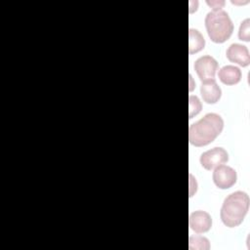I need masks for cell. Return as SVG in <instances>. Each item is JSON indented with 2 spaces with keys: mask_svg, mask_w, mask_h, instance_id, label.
<instances>
[{
  "mask_svg": "<svg viewBox=\"0 0 250 250\" xmlns=\"http://www.w3.org/2000/svg\"><path fill=\"white\" fill-rule=\"evenodd\" d=\"M224 120L214 112L205 114L188 128V141L194 146H204L212 143L223 131Z\"/></svg>",
  "mask_w": 250,
  "mask_h": 250,
  "instance_id": "obj_1",
  "label": "cell"
},
{
  "mask_svg": "<svg viewBox=\"0 0 250 250\" xmlns=\"http://www.w3.org/2000/svg\"><path fill=\"white\" fill-rule=\"evenodd\" d=\"M249 196L246 192L237 190L229 194L222 205L220 217L223 224L229 228L239 226L249 209Z\"/></svg>",
  "mask_w": 250,
  "mask_h": 250,
  "instance_id": "obj_2",
  "label": "cell"
},
{
  "mask_svg": "<svg viewBox=\"0 0 250 250\" xmlns=\"http://www.w3.org/2000/svg\"><path fill=\"white\" fill-rule=\"evenodd\" d=\"M205 27L209 38L215 43L227 41L233 31V23L224 10L209 12L205 17Z\"/></svg>",
  "mask_w": 250,
  "mask_h": 250,
  "instance_id": "obj_3",
  "label": "cell"
},
{
  "mask_svg": "<svg viewBox=\"0 0 250 250\" xmlns=\"http://www.w3.org/2000/svg\"><path fill=\"white\" fill-rule=\"evenodd\" d=\"M237 180L236 172L233 168L228 165H219L214 168L213 182L221 189L231 188Z\"/></svg>",
  "mask_w": 250,
  "mask_h": 250,
  "instance_id": "obj_4",
  "label": "cell"
},
{
  "mask_svg": "<svg viewBox=\"0 0 250 250\" xmlns=\"http://www.w3.org/2000/svg\"><path fill=\"white\" fill-rule=\"evenodd\" d=\"M229 160V154L223 147H213L204 151L200 155V164L206 170H212L217 166L226 163Z\"/></svg>",
  "mask_w": 250,
  "mask_h": 250,
  "instance_id": "obj_5",
  "label": "cell"
},
{
  "mask_svg": "<svg viewBox=\"0 0 250 250\" xmlns=\"http://www.w3.org/2000/svg\"><path fill=\"white\" fill-rule=\"evenodd\" d=\"M194 69L201 81L213 79L218 69V62L211 56H202L195 61Z\"/></svg>",
  "mask_w": 250,
  "mask_h": 250,
  "instance_id": "obj_6",
  "label": "cell"
},
{
  "mask_svg": "<svg viewBox=\"0 0 250 250\" xmlns=\"http://www.w3.org/2000/svg\"><path fill=\"white\" fill-rule=\"evenodd\" d=\"M189 228L196 233L208 231L212 227V218L206 211L197 210L189 215Z\"/></svg>",
  "mask_w": 250,
  "mask_h": 250,
  "instance_id": "obj_7",
  "label": "cell"
},
{
  "mask_svg": "<svg viewBox=\"0 0 250 250\" xmlns=\"http://www.w3.org/2000/svg\"><path fill=\"white\" fill-rule=\"evenodd\" d=\"M226 56L229 62H235L243 67L249 65L250 63V55L248 48L238 43L230 44L227 49Z\"/></svg>",
  "mask_w": 250,
  "mask_h": 250,
  "instance_id": "obj_8",
  "label": "cell"
},
{
  "mask_svg": "<svg viewBox=\"0 0 250 250\" xmlns=\"http://www.w3.org/2000/svg\"><path fill=\"white\" fill-rule=\"evenodd\" d=\"M200 94L206 104H216L222 96V90L217 84L215 78H213L202 81Z\"/></svg>",
  "mask_w": 250,
  "mask_h": 250,
  "instance_id": "obj_9",
  "label": "cell"
},
{
  "mask_svg": "<svg viewBox=\"0 0 250 250\" xmlns=\"http://www.w3.org/2000/svg\"><path fill=\"white\" fill-rule=\"evenodd\" d=\"M219 79L226 85L237 84L241 79V70L234 65H225L219 69Z\"/></svg>",
  "mask_w": 250,
  "mask_h": 250,
  "instance_id": "obj_10",
  "label": "cell"
},
{
  "mask_svg": "<svg viewBox=\"0 0 250 250\" xmlns=\"http://www.w3.org/2000/svg\"><path fill=\"white\" fill-rule=\"evenodd\" d=\"M188 38V53L190 55L197 53L204 48L205 39L197 29L189 28Z\"/></svg>",
  "mask_w": 250,
  "mask_h": 250,
  "instance_id": "obj_11",
  "label": "cell"
},
{
  "mask_svg": "<svg viewBox=\"0 0 250 250\" xmlns=\"http://www.w3.org/2000/svg\"><path fill=\"white\" fill-rule=\"evenodd\" d=\"M188 248L190 250H208L210 248L209 240L200 235H190L188 240Z\"/></svg>",
  "mask_w": 250,
  "mask_h": 250,
  "instance_id": "obj_12",
  "label": "cell"
},
{
  "mask_svg": "<svg viewBox=\"0 0 250 250\" xmlns=\"http://www.w3.org/2000/svg\"><path fill=\"white\" fill-rule=\"evenodd\" d=\"M188 106H189V119H191L194 115L198 114L201 110V103H200V100L196 97V96H193V95H190L189 98H188Z\"/></svg>",
  "mask_w": 250,
  "mask_h": 250,
  "instance_id": "obj_13",
  "label": "cell"
},
{
  "mask_svg": "<svg viewBox=\"0 0 250 250\" xmlns=\"http://www.w3.org/2000/svg\"><path fill=\"white\" fill-rule=\"evenodd\" d=\"M249 25H250V20L248 18L241 21L239 29H238V38L240 40H243L246 42H248L250 40Z\"/></svg>",
  "mask_w": 250,
  "mask_h": 250,
  "instance_id": "obj_14",
  "label": "cell"
},
{
  "mask_svg": "<svg viewBox=\"0 0 250 250\" xmlns=\"http://www.w3.org/2000/svg\"><path fill=\"white\" fill-rule=\"evenodd\" d=\"M197 189V182L194 179V177L189 174V197H191Z\"/></svg>",
  "mask_w": 250,
  "mask_h": 250,
  "instance_id": "obj_15",
  "label": "cell"
},
{
  "mask_svg": "<svg viewBox=\"0 0 250 250\" xmlns=\"http://www.w3.org/2000/svg\"><path fill=\"white\" fill-rule=\"evenodd\" d=\"M206 3L211 6L214 11H217V10H221V8L225 5V1H206Z\"/></svg>",
  "mask_w": 250,
  "mask_h": 250,
  "instance_id": "obj_16",
  "label": "cell"
},
{
  "mask_svg": "<svg viewBox=\"0 0 250 250\" xmlns=\"http://www.w3.org/2000/svg\"><path fill=\"white\" fill-rule=\"evenodd\" d=\"M194 84H193V79H192V76L191 74H189V91L191 92L193 89H194Z\"/></svg>",
  "mask_w": 250,
  "mask_h": 250,
  "instance_id": "obj_17",
  "label": "cell"
}]
</instances>
